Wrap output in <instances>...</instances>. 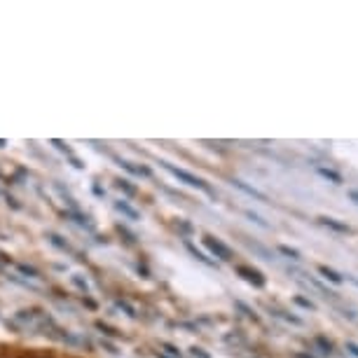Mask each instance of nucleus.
Here are the masks:
<instances>
[{"label":"nucleus","instance_id":"obj_1","mask_svg":"<svg viewBox=\"0 0 358 358\" xmlns=\"http://www.w3.org/2000/svg\"><path fill=\"white\" fill-rule=\"evenodd\" d=\"M166 169L171 171L176 178L178 180H183V183H187V185H192V187H199V190H204V192H208V185L204 183L201 178H197V176H192V173H187V171H183V169H176V166H171V164H166Z\"/></svg>","mask_w":358,"mask_h":358},{"label":"nucleus","instance_id":"obj_2","mask_svg":"<svg viewBox=\"0 0 358 358\" xmlns=\"http://www.w3.org/2000/svg\"><path fill=\"white\" fill-rule=\"evenodd\" d=\"M204 244L211 248V251L218 255V258H222V260H229L232 258V251H229V248L222 244V241H218V239H213V236H206L204 239Z\"/></svg>","mask_w":358,"mask_h":358},{"label":"nucleus","instance_id":"obj_3","mask_svg":"<svg viewBox=\"0 0 358 358\" xmlns=\"http://www.w3.org/2000/svg\"><path fill=\"white\" fill-rule=\"evenodd\" d=\"M236 272H239L241 276H244L246 281L255 283V286H265V279H262V274L258 272V269H248V267H236Z\"/></svg>","mask_w":358,"mask_h":358},{"label":"nucleus","instance_id":"obj_4","mask_svg":"<svg viewBox=\"0 0 358 358\" xmlns=\"http://www.w3.org/2000/svg\"><path fill=\"white\" fill-rule=\"evenodd\" d=\"M321 274L326 276V279H330L333 283H342V276L340 274H335L333 269H328V267H321Z\"/></svg>","mask_w":358,"mask_h":358},{"label":"nucleus","instance_id":"obj_5","mask_svg":"<svg viewBox=\"0 0 358 358\" xmlns=\"http://www.w3.org/2000/svg\"><path fill=\"white\" fill-rule=\"evenodd\" d=\"M326 225H330V227H335V229H340V232H347V225H340V222H335V220H323Z\"/></svg>","mask_w":358,"mask_h":358},{"label":"nucleus","instance_id":"obj_6","mask_svg":"<svg viewBox=\"0 0 358 358\" xmlns=\"http://www.w3.org/2000/svg\"><path fill=\"white\" fill-rule=\"evenodd\" d=\"M321 173H323V176H328V178H333L335 183H340V176H337V173H333V171H326V169H323Z\"/></svg>","mask_w":358,"mask_h":358},{"label":"nucleus","instance_id":"obj_7","mask_svg":"<svg viewBox=\"0 0 358 358\" xmlns=\"http://www.w3.org/2000/svg\"><path fill=\"white\" fill-rule=\"evenodd\" d=\"M281 251L286 253V255H290V258H295V260L300 258V255H297V251H290V248H286V246H281Z\"/></svg>","mask_w":358,"mask_h":358},{"label":"nucleus","instance_id":"obj_8","mask_svg":"<svg viewBox=\"0 0 358 358\" xmlns=\"http://www.w3.org/2000/svg\"><path fill=\"white\" fill-rule=\"evenodd\" d=\"M349 349H351V351H354V354L358 356V347H356V344H349Z\"/></svg>","mask_w":358,"mask_h":358}]
</instances>
